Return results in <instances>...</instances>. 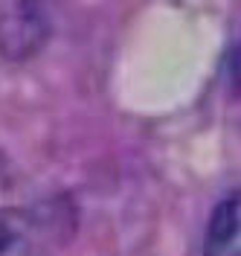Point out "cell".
I'll return each instance as SVG.
<instances>
[{
  "mask_svg": "<svg viewBox=\"0 0 241 256\" xmlns=\"http://www.w3.org/2000/svg\"><path fill=\"white\" fill-rule=\"evenodd\" d=\"M73 233L64 201L35 207H0V256H55Z\"/></svg>",
  "mask_w": 241,
  "mask_h": 256,
  "instance_id": "cell-1",
  "label": "cell"
},
{
  "mask_svg": "<svg viewBox=\"0 0 241 256\" xmlns=\"http://www.w3.org/2000/svg\"><path fill=\"white\" fill-rule=\"evenodd\" d=\"M49 20H52L49 3L20 0L15 9L0 20V47L15 58H26L49 35Z\"/></svg>",
  "mask_w": 241,
  "mask_h": 256,
  "instance_id": "cell-2",
  "label": "cell"
},
{
  "mask_svg": "<svg viewBox=\"0 0 241 256\" xmlns=\"http://www.w3.org/2000/svg\"><path fill=\"white\" fill-rule=\"evenodd\" d=\"M201 256H241V190H233L212 207Z\"/></svg>",
  "mask_w": 241,
  "mask_h": 256,
  "instance_id": "cell-3",
  "label": "cell"
}]
</instances>
